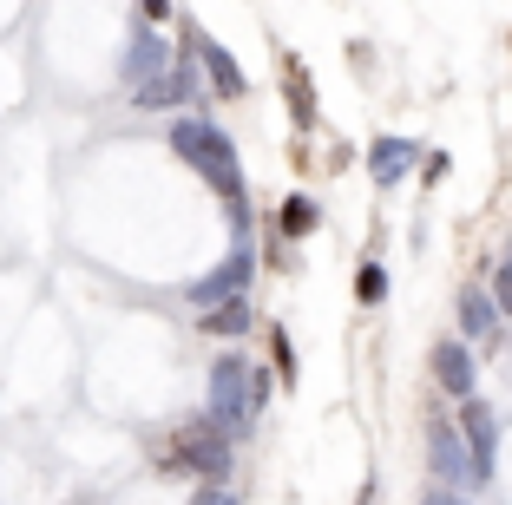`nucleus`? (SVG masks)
I'll list each match as a JSON object with an SVG mask.
<instances>
[{"mask_svg":"<svg viewBox=\"0 0 512 505\" xmlns=\"http://www.w3.org/2000/svg\"><path fill=\"white\" fill-rule=\"evenodd\" d=\"M171 151H178L197 178L224 197L230 223H237V237H250V191H243V164H237V145H230L224 125H211V119H178V125H171Z\"/></svg>","mask_w":512,"mask_h":505,"instance_id":"obj_1","label":"nucleus"},{"mask_svg":"<svg viewBox=\"0 0 512 505\" xmlns=\"http://www.w3.org/2000/svg\"><path fill=\"white\" fill-rule=\"evenodd\" d=\"M165 473H191V479H224L230 473V433L217 427L211 414L184 420L165 440Z\"/></svg>","mask_w":512,"mask_h":505,"instance_id":"obj_2","label":"nucleus"},{"mask_svg":"<svg viewBox=\"0 0 512 505\" xmlns=\"http://www.w3.org/2000/svg\"><path fill=\"white\" fill-rule=\"evenodd\" d=\"M204 401H211V420L230 433V440H243V433L256 427V394H250V361L243 355H224L211 361V381H204Z\"/></svg>","mask_w":512,"mask_h":505,"instance_id":"obj_3","label":"nucleus"},{"mask_svg":"<svg viewBox=\"0 0 512 505\" xmlns=\"http://www.w3.org/2000/svg\"><path fill=\"white\" fill-rule=\"evenodd\" d=\"M427 466H434V479H440V486H453L460 499L480 492V486H473L467 433H460V420H453V414H427Z\"/></svg>","mask_w":512,"mask_h":505,"instance_id":"obj_4","label":"nucleus"},{"mask_svg":"<svg viewBox=\"0 0 512 505\" xmlns=\"http://www.w3.org/2000/svg\"><path fill=\"white\" fill-rule=\"evenodd\" d=\"M184 53H191V60L204 66V79H211V92H217V99H243V92H250V86H243V66L230 60L224 46H217L211 33L197 27V20H184Z\"/></svg>","mask_w":512,"mask_h":505,"instance_id":"obj_5","label":"nucleus"},{"mask_svg":"<svg viewBox=\"0 0 512 505\" xmlns=\"http://www.w3.org/2000/svg\"><path fill=\"white\" fill-rule=\"evenodd\" d=\"M460 433H467V453H473V486L486 492V479H493V460H499V420H493V407L486 401H460Z\"/></svg>","mask_w":512,"mask_h":505,"instance_id":"obj_6","label":"nucleus"},{"mask_svg":"<svg viewBox=\"0 0 512 505\" xmlns=\"http://www.w3.org/2000/svg\"><path fill=\"white\" fill-rule=\"evenodd\" d=\"M427 368H434V387H440V394H453V401H467L473 381H480V361H473V342H467V335H453V342H434Z\"/></svg>","mask_w":512,"mask_h":505,"instance_id":"obj_7","label":"nucleus"},{"mask_svg":"<svg viewBox=\"0 0 512 505\" xmlns=\"http://www.w3.org/2000/svg\"><path fill=\"white\" fill-rule=\"evenodd\" d=\"M250 276H256V250H250V243H237V250H230L224 263L211 269V276H197V283L184 289V302H191V309H204V302H224V296H237Z\"/></svg>","mask_w":512,"mask_h":505,"instance_id":"obj_8","label":"nucleus"},{"mask_svg":"<svg viewBox=\"0 0 512 505\" xmlns=\"http://www.w3.org/2000/svg\"><path fill=\"white\" fill-rule=\"evenodd\" d=\"M197 73H191V53L184 60H171L165 73H151V79H138L132 86V105H145V112H165V105H184V99H197Z\"/></svg>","mask_w":512,"mask_h":505,"instance_id":"obj_9","label":"nucleus"},{"mask_svg":"<svg viewBox=\"0 0 512 505\" xmlns=\"http://www.w3.org/2000/svg\"><path fill=\"white\" fill-rule=\"evenodd\" d=\"M197 328H204V335H217V342H243V335H250L256 328V309H250V296H224V302H204V309H197Z\"/></svg>","mask_w":512,"mask_h":505,"instance_id":"obj_10","label":"nucleus"},{"mask_svg":"<svg viewBox=\"0 0 512 505\" xmlns=\"http://www.w3.org/2000/svg\"><path fill=\"white\" fill-rule=\"evenodd\" d=\"M414 158H421V151L407 145V138H375V145H368V178H375L381 191H394V184L414 171Z\"/></svg>","mask_w":512,"mask_h":505,"instance_id":"obj_11","label":"nucleus"},{"mask_svg":"<svg viewBox=\"0 0 512 505\" xmlns=\"http://www.w3.org/2000/svg\"><path fill=\"white\" fill-rule=\"evenodd\" d=\"M171 66V46L158 40V27H151V20H138V33H132V53H125V79H151V73H165Z\"/></svg>","mask_w":512,"mask_h":505,"instance_id":"obj_12","label":"nucleus"},{"mask_svg":"<svg viewBox=\"0 0 512 505\" xmlns=\"http://www.w3.org/2000/svg\"><path fill=\"white\" fill-rule=\"evenodd\" d=\"M283 92H289V119H296L302 132H309V125H316V79L302 73V60H296V53L283 60Z\"/></svg>","mask_w":512,"mask_h":505,"instance_id":"obj_13","label":"nucleus"},{"mask_svg":"<svg viewBox=\"0 0 512 505\" xmlns=\"http://www.w3.org/2000/svg\"><path fill=\"white\" fill-rule=\"evenodd\" d=\"M499 328V302L486 296V289H460V335L467 342H486Z\"/></svg>","mask_w":512,"mask_h":505,"instance_id":"obj_14","label":"nucleus"},{"mask_svg":"<svg viewBox=\"0 0 512 505\" xmlns=\"http://www.w3.org/2000/svg\"><path fill=\"white\" fill-rule=\"evenodd\" d=\"M276 230H283V237L289 243H296V237H316V230H322V204H316V197H283V217H276Z\"/></svg>","mask_w":512,"mask_h":505,"instance_id":"obj_15","label":"nucleus"},{"mask_svg":"<svg viewBox=\"0 0 512 505\" xmlns=\"http://www.w3.org/2000/svg\"><path fill=\"white\" fill-rule=\"evenodd\" d=\"M355 296H362V309L388 302V269H381V263H362V269H355Z\"/></svg>","mask_w":512,"mask_h":505,"instance_id":"obj_16","label":"nucleus"},{"mask_svg":"<svg viewBox=\"0 0 512 505\" xmlns=\"http://www.w3.org/2000/svg\"><path fill=\"white\" fill-rule=\"evenodd\" d=\"M270 361H276V381H296V342H289V328H270Z\"/></svg>","mask_w":512,"mask_h":505,"instance_id":"obj_17","label":"nucleus"},{"mask_svg":"<svg viewBox=\"0 0 512 505\" xmlns=\"http://www.w3.org/2000/svg\"><path fill=\"white\" fill-rule=\"evenodd\" d=\"M493 302H499V315L512 322V256L499 263V276H493Z\"/></svg>","mask_w":512,"mask_h":505,"instance_id":"obj_18","label":"nucleus"},{"mask_svg":"<svg viewBox=\"0 0 512 505\" xmlns=\"http://www.w3.org/2000/svg\"><path fill=\"white\" fill-rule=\"evenodd\" d=\"M138 14H145L151 27H158V20H171V0H138Z\"/></svg>","mask_w":512,"mask_h":505,"instance_id":"obj_19","label":"nucleus"}]
</instances>
